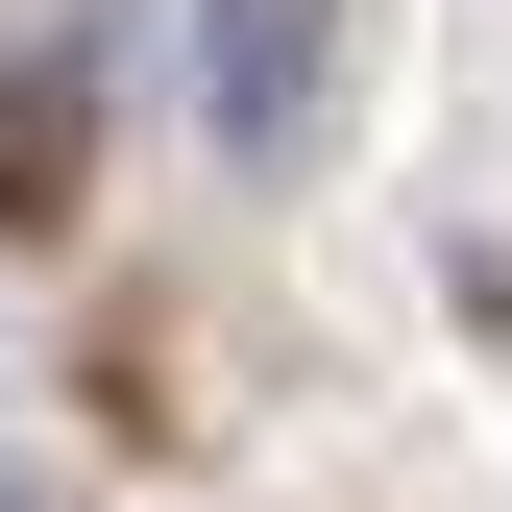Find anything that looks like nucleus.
Returning <instances> with one entry per match:
<instances>
[{
	"instance_id": "nucleus-1",
	"label": "nucleus",
	"mask_w": 512,
	"mask_h": 512,
	"mask_svg": "<svg viewBox=\"0 0 512 512\" xmlns=\"http://www.w3.org/2000/svg\"><path fill=\"white\" fill-rule=\"evenodd\" d=\"M317 74H342V25H317V0H220V147H244V171L317 147Z\"/></svg>"
},
{
	"instance_id": "nucleus-2",
	"label": "nucleus",
	"mask_w": 512,
	"mask_h": 512,
	"mask_svg": "<svg viewBox=\"0 0 512 512\" xmlns=\"http://www.w3.org/2000/svg\"><path fill=\"white\" fill-rule=\"evenodd\" d=\"M74 171H98V98H74V74H0V220L49 244V220H74Z\"/></svg>"
}]
</instances>
